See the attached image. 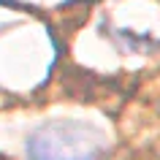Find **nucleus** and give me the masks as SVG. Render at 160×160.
Returning a JSON list of instances; mask_svg holds the SVG:
<instances>
[{
  "mask_svg": "<svg viewBox=\"0 0 160 160\" xmlns=\"http://www.w3.org/2000/svg\"><path fill=\"white\" fill-rule=\"evenodd\" d=\"M30 160H106L109 138L79 119H49L27 138Z\"/></svg>",
  "mask_w": 160,
  "mask_h": 160,
  "instance_id": "obj_1",
  "label": "nucleus"
}]
</instances>
